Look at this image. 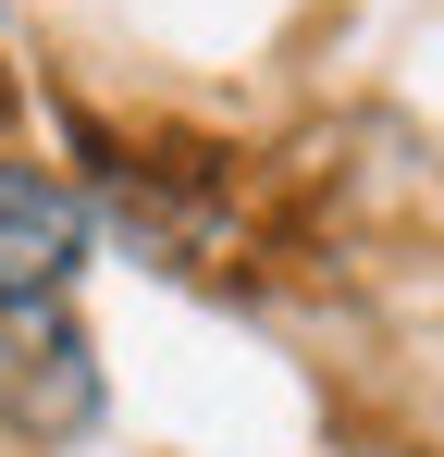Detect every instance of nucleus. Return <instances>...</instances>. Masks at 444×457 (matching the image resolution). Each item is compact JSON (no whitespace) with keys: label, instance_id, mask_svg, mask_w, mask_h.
<instances>
[{"label":"nucleus","instance_id":"f257e3e1","mask_svg":"<svg viewBox=\"0 0 444 457\" xmlns=\"http://www.w3.org/2000/svg\"><path fill=\"white\" fill-rule=\"evenodd\" d=\"M99 346L74 334V309L62 297H25V309H0V433L12 445H37V457H62L99 433Z\"/></svg>","mask_w":444,"mask_h":457},{"label":"nucleus","instance_id":"f03ea898","mask_svg":"<svg viewBox=\"0 0 444 457\" xmlns=\"http://www.w3.org/2000/svg\"><path fill=\"white\" fill-rule=\"evenodd\" d=\"M86 247H99L86 186L50 173V161H25V149H0V309L62 297L74 272H86Z\"/></svg>","mask_w":444,"mask_h":457}]
</instances>
